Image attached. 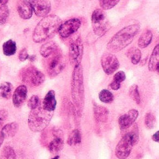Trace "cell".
I'll list each match as a JSON object with an SVG mask.
<instances>
[{"instance_id":"23","label":"cell","mask_w":159,"mask_h":159,"mask_svg":"<svg viewBox=\"0 0 159 159\" xmlns=\"http://www.w3.org/2000/svg\"><path fill=\"white\" fill-rule=\"evenodd\" d=\"M159 63V44H157L152 51L148 62V68L151 72L156 71V67Z\"/></svg>"},{"instance_id":"8","label":"cell","mask_w":159,"mask_h":159,"mask_svg":"<svg viewBox=\"0 0 159 159\" xmlns=\"http://www.w3.org/2000/svg\"><path fill=\"white\" fill-rule=\"evenodd\" d=\"M91 21L93 32L97 36H103L109 30L106 15L102 9H97L93 11L92 15Z\"/></svg>"},{"instance_id":"10","label":"cell","mask_w":159,"mask_h":159,"mask_svg":"<svg viewBox=\"0 0 159 159\" xmlns=\"http://www.w3.org/2000/svg\"><path fill=\"white\" fill-rule=\"evenodd\" d=\"M101 64L103 71L107 75L114 73L118 69L120 63L117 58L114 54L105 53L101 58Z\"/></svg>"},{"instance_id":"26","label":"cell","mask_w":159,"mask_h":159,"mask_svg":"<svg viewBox=\"0 0 159 159\" xmlns=\"http://www.w3.org/2000/svg\"><path fill=\"white\" fill-rule=\"evenodd\" d=\"M3 53L6 56L15 55L16 52V44L12 39H9L4 42L2 45Z\"/></svg>"},{"instance_id":"24","label":"cell","mask_w":159,"mask_h":159,"mask_svg":"<svg viewBox=\"0 0 159 159\" xmlns=\"http://www.w3.org/2000/svg\"><path fill=\"white\" fill-rule=\"evenodd\" d=\"M126 55L130 60L131 62L134 65L138 64L142 58V52L139 49L135 47H132L128 50Z\"/></svg>"},{"instance_id":"41","label":"cell","mask_w":159,"mask_h":159,"mask_svg":"<svg viewBox=\"0 0 159 159\" xmlns=\"http://www.w3.org/2000/svg\"><path fill=\"white\" fill-rule=\"evenodd\" d=\"M8 1L7 0H4V1H0V3L1 4H7L8 2Z\"/></svg>"},{"instance_id":"18","label":"cell","mask_w":159,"mask_h":159,"mask_svg":"<svg viewBox=\"0 0 159 159\" xmlns=\"http://www.w3.org/2000/svg\"><path fill=\"white\" fill-rule=\"evenodd\" d=\"M93 111L94 118L98 123H104L107 121L109 114V111L107 108L94 104Z\"/></svg>"},{"instance_id":"17","label":"cell","mask_w":159,"mask_h":159,"mask_svg":"<svg viewBox=\"0 0 159 159\" xmlns=\"http://www.w3.org/2000/svg\"><path fill=\"white\" fill-rule=\"evenodd\" d=\"M43 109L45 111L52 113L55 111L57 106V101L54 90H50L48 92L43 101Z\"/></svg>"},{"instance_id":"32","label":"cell","mask_w":159,"mask_h":159,"mask_svg":"<svg viewBox=\"0 0 159 159\" xmlns=\"http://www.w3.org/2000/svg\"><path fill=\"white\" fill-rule=\"evenodd\" d=\"M145 125L148 129H154L156 123V117L153 113L149 112L146 115L145 117Z\"/></svg>"},{"instance_id":"15","label":"cell","mask_w":159,"mask_h":159,"mask_svg":"<svg viewBox=\"0 0 159 159\" xmlns=\"http://www.w3.org/2000/svg\"><path fill=\"white\" fill-rule=\"evenodd\" d=\"M17 9L20 16L23 19H29L32 16L33 10L30 1H19Z\"/></svg>"},{"instance_id":"25","label":"cell","mask_w":159,"mask_h":159,"mask_svg":"<svg viewBox=\"0 0 159 159\" xmlns=\"http://www.w3.org/2000/svg\"><path fill=\"white\" fill-rule=\"evenodd\" d=\"M126 76L125 72L123 71H119L115 74L113 77V80L110 87L113 90L117 91L120 87V83L125 81Z\"/></svg>"},{"instance_id":"30","label":"cell","mask_w":159,"mask_h":159,"mask_svg":"<svg viewBox=\"0 0 159 159\" xmlns=\"http://www.w3.org/2000/svg\"><path fill=\"white\" fill-rule=\"evenodd\" d=\"M129 97L136 103L137 104H140L141 103V97L139 93V88L137 85L134 84L131 86L129 91Z\"/></svg>"},{"instance_id":"12","label":"cell","mask_w":159,"mask_h":159,"mask_svg":"<svg viewBox=\"0 0 159 159\" xmlns=\"http://www.w3.org/2000/svg\"><path fill=\"white\" fill-rule=\"evenodd\" d=\"M139 114L137 110L133 109L120 117L118 124L120 129L124 130L129 128L138 118Z\"/></svg>"},{"instance_id":"39","label":"cell","mask_w":159,"mask_h":159,"mask_svg":"<svg viewBox=\"0 0 159 159\" xmlns=\"http://www.w3.org/2000/svg\"><path fill=\"white\" fill-rule=\"evenodd\" d=\"M4 139V138L3 136H2V133H1V132H0V147H1V146L2 144Z\"/></svg>"},{"instance_id":"36","label":"cell","mask_w":159,"mask_h":159,"mask_svg":"<svg viewBox=\"0 0 159 159\" xmlns=\"http://www.w3.org/2000/svg\"><path fill=\"white\" fill-rule=\"evenodd\" d=\"M29 55L28 53L27 49L24 48L20 51L19 54V59L21 62L25 61L29 58Z\"/></svg>"},{"instance_id":"22","label":"cell","mask_w":159,"mask_h":159,"mask_svg":"<svg viewBox=\"0 0 159 159\" xmlns=\"http://www.w3.org/2000/svg\"><path fill=\"white\" fill-rule=\"evenodd\" d=\"M153 35L151 31H145L139 37L138 40V46L141 49L147 47L152 42Z\"/></svg>"},{"instance_id":"19","label":"cell","mask_w":159,"mask_h":159,"mask_svg":"<svg viewBox=\"0 0 159 159\" xmlns=\"http://www.w3.org/2000/svg\"><path fill=\"white\" fill-rule=\"evenodd\" d=\"M59 49L57 44L55 42L49 41L42 45L40 48V54L44 58H48Z\"/></svg>"},{"instance_id":"6","label":"cell","mask_w":159,"mask_h":159,"mask_svg":"<svg viewBox=\"0 0 159 159\" xmlns=\"http://www.w3.org/2000/svg\"><path fill=\"white\" fill-rule=\"evenodd\" d=\"M21 81L30 87H37L42 85L45 80V77L42 72L33 65L26 66L19 72Z\"/></svg>"},{"instance_id":"11","label":"cell","mask_w":159,"mask_h":159,"mask_svg":"<svg viewBox=\"0 0 159 159\" xmlns=\"http://www.w3.org/2000/svg\"><path fill=\"white\" fill-rule=\"evenodd\" d=\"M81 25V21L79 19L74 18L67 20L61 24L58 32L61 37L67 38L76 32Z\"/></svg>"},{"instance_id":"16","label":"cell","mask_w":159,"mask_h":159,"mask_svg":"<svg viewBox=\"0 0 159 159\" xmlns=\"http://www.w3.org/2000/svg\"><path fill=\"white\" fill-rule=\"evenodd\" d=\"M61 133V131L59 130L54 132V138L49 143L48 146V149L51 153H58L63 149L64 147L63 139L58 135Z\"/></svg>"},{"instance_id":"7","label":"cell","mask_w":159,"mask_h":159,"mask_svg":"<svg viewBox=\"0 0 159 159\" xmlns=\"http://www.w3.org/2000/svg\"><path fill=\"white\" fill-rule=\"evenodd\" d=\"M47 58L46 70L50 77L58 75L65 68V58L60 49Z\"/></svg>"},{"instance_id":"40","label":"cell","mask_w":159,"mask_h":159,"mask_svg":"<svg viewBox=\"0 0 159 159\" xmlns=\"http://www.w3.org/2000/svg\"><path fill=\"white\" fill-rule=\"evenodd\" d=\"M148 60V57H147L145 58L144 59L142 60V61L141 62V65H144V64H145V63H146L147 61Z\"/></svg>"},{"instance_id":"37","label":"cell","mask_w":159,"mask_h":159,"mask_svg":"<svg viewBox=\"0 0 159 159\" xmlns=\"http://www.w3.org/2000/svg\"><path fill=\"white\" fill-rule=\"evenodd\" d=\"M152 139L154 142L159 143V130L152 135Z\"/></svg>"},{"instance_id":"14","label":"cell","mask_w":159,"mask_h":159,"mask_svg":"<svg viewBox=\"0 0 159 159\" xmlns=\"http://www.w3.org/2000/svg\"><path fill=\"white\" fill-rule=\"evenodd\" d=\"M28 90L24 85H20L16 88L13 93L12 101L15 107L19 108L22 105L27 97Z\"/></svg>"},{"instance_id":"2","label":"cell","mask_w":159,"mask_h":159,"mask_svg":"<svg viewBox=\"0 0 159 159\" xmlns=\"http://www.w3.org/2000/svg\"><path fill=\"white\" fill-rule=\"evenodd\" d=\"M140 29V25L137 23L124 27L109 40L107 45V48L114 53L121 51L133 42Z\"/></svg>"},{"instance_id":"38","label":"cell","mask_w":159,"mask_h":159,"mask_svg":"<svg viewBox=\"0 0 159 159\" xmlns=\"http://www.w3.org/2000/svg\"><path fill=\"white\" fill-rule=\"evenodd\" d=\"M28 59H29V60H30V61H35V59H36V56H35V55H31V56H29Z\"/></svg>"},{"instance_id":"35","label":"cell","mask_w":159,"mask_h":159,"mask_svg":"<svg viewBox=\"0 0 159 159\" xmlns=\"http://www.w3.org/2000/svg\"><path fill=\"white\" fill-rule=\"evenodd\" d=\"M8 117V113L5 110H0V132Z\"/></svg>"},{"instance_id":"20","label":"cell","mask_w":159,"mask_h":159,"mask_svg":"<svg viewBox=\"0 0 159 159\" xmlns=\"http://www.w3.org/2000/svg\"><path fill=\"white\" fill-rule=\"evenodd\" d=\"M19 129V125L16 122H11L5 125L1 131L4 139L12 138L15 136Z\"/></svg>"},{"instance_id":"13","label":"cell","mask_w":159,"mask_h":159,"mask_svg":"<svg viewBox=\"0 0 159 159\" xmlns=\"http://www.w3.org/2000/svg\"><path fill=\"white\" fill-rule=\"evenodd\" d=\"M33 10L38 17L46 16L51 10V3L48 1H30Z\"/></svg>"},{"instance_id":"34","label":"cell","mask_w":159,"mask_h":159,"mask_svg":"<svg viewBox=\"0 0 159 159\" xmlns=\"http://www.w3.org/2000/svg\"><path fill=\"white\" fill-rule=\"evenodd\" d=\"M120 1H100V5L101 7L105 10H108L114 7Z\"/></svg>"},{"instance_id":"33","label":"cell","mask_w":159,"mask_h":159,"mask_svg":"<svg viewBox=\"0 0 159 159\" xmlns=\"http://www.w3.org/2000/svg\"><path fill=\"white\" fill-rule=\"evenodd\" d=\"M40 100L39 97L37 95H33L28 102V107L31 110H34L40 107Z\"/></svg>"},{"instance_id":"29","label":"cell","mask_w":159,"mask_h":159,"mask_svg":"<svg viewBox=\"0 0 159 159\" xmlns=\"http://www.w3.org/2000/svg\"><path fill=\"white\" fill-rule=\"evenodd\" d=\"M100 101L105 103L109 104L114 101V96L113 93L109 91L103 89L100 91L99 94Z\"/></svg>"},{"instance_id":"9","label":"cell","mask_w":159,"mask_h":159,"mask_svg":"<svg viewBox=\"0 0 159 159\" xmlns=\"http://www.w3.org/2000/svg\"><path fill=\"white\" fill-rule=\"evenodd\" d=\"M83 44L80 35L74 37L70 41L69 55L71 63L74 66L80 64L83 54Z\"/></svg>"},{"instance_id":"5","label":"cell","mask_w":159,"mask_h":159,"mask_svg":"<svg viewBox=\"0 0 159 159\" xmlns=\"http://www.w3.org/2000/svg\"><path fill=\"white\" fill-rule=\"evenodd\" d=\"M139 140L137 129L125 134L116 147V157L119 159H127L130 155L133 147L138 143Z\"/></svg>"},{"instance_id":"21","label":"cell","mask_w":159,"mask_h":159,"mask_svg":"<svg viewBox=\"0 0 159 159\" xmlns=\"http://www.w3.org/2000/svg\"><path fill=\"white\" fill-rule=\"evenodd\" d=\"M13 86L11 83L4 82L0 85V99L8 100L12 96Z\"/></svg>"},{"instance_id":"1","label":"cell","mask_w":159,"mask_h":159,"mask_svg":"<svg viewBox=\"0 0 159 159\" xmlns=\"http://www.w3.org/2000/svg\"><path fill=\"white\" fill-rule=\"evenodd\" d=\"M61 20L57 15H48L43 18L36 25L33 33V40L40 43L53 37L58 31Z\"/></svg>"},{"instance_id":"31","label":"cell","mask_w":159,"mask_h":159,"mask_svg":"<svg viewBox=\"0 0 159 159\" xmlns=\"http://www.w3.org/2000/svg\"><path fill=\"white\" fill-rule=\"evenodd\" d=\"M9 15V10L7 4L0 5V25L6 22Z\"/></svg>"},{"instance_id":"3","label":"cell","mask_w":159,"mask_h":159,"mask_svg":"<svg viewBox=\"0 0 159 159\" xmlns=\"http://www.w3.org/2000/svg\"><path fill=\"white\" fill-rule=\"evenodd\" d=\"M71 95L78 115L82 113L85 103L83 70L81 64L74 67L71 80Z\"/></svg>"},{"instance_id":"4","label":"cell","mask_w":159,"mask_h":159,"mask_svg":"<svg viewBox=\"0 0 159 159\" xmlns=\"http://www.w3.org/2000/svg\"><path fill=\"white\" fill-rule=\"evenodd\" d=\"M51 113L40 107L31 110L28 117V126L30 129L34 132L44 130L51 121L53 116Z\"/></svg>"},{"instance_id":"28","label":"cell","mask_w":159,"mask_h":159,"mask_svg":"<svg viewBox=\"0 0 159 159\" xmlns=\"http://www.w3.org/2000/svg\"><path fill=\"white\" fill-rule=\"evenodd\" d=\"M0 159H16L14 149L10 146H5L1 151Z\"/></svg>"},{"instance_id":"42","label":"cell","mask_w":159,"mask_h":159,"mask_svg":"<svg viewBox=\"0 0 159 159\" xmlns=\"http://www.w3.org/2000/svg\"><path fill=\"white\" fill-rule=\"evenodd\" d=\"M59 156H56V157H54V158H53L51 159H59Z\"/></svg>"},{"instance_id":"27","label":"cell","mask_w":159,"mask_h":159,"mask_svg":"<svg viewBox=\"0 0 159 159\" xmlns=\"http://www.w3.org/2000/svg\"><path fill=\"white\" fill-rule=\"evenodd\" d=\"M81 142V135L78 129H75L71 132L67 140V143L70 146H76Z\"/></svg>"}]
</instances>
